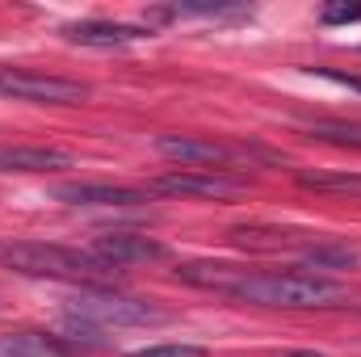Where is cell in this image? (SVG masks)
<instances>
[{
  "instance_id": "obj_20",
  "label": "cell",
  "mask_w": 361,
  "mask_h": 357,
  "mask_svg": "<svg viewBox=\"0 0 361 357\" xmlns=\"http://www.w3.org/2000/svg\"><path fill=\"white\" fill-rule=\"evenodd\" d=\"M286 357H324V353H315V349H294V353H286Z\"/></svg>"
},
{
  "instance_id": "obj_11",
  "label": "cell",
  "mask_w": 361,
  "mask_h": 357,
  "mask_svg": "<svg viewBox=\"0 0 361 357\" xmlns=\"http://www.w3.org/2000/svg\"><path fill=\"white\" fill-rule=\"evenodd\" d=\"M244 273L248 269L227 265V261H185V265H177V282L197 286V290H214V294H227L231 298V290L244 282Z\"/></svg>"
},
{
  "instance_id": "obj_1",
  "label": "cell",
  "mask_w": 361,
  "mask_h": 357,
  "mask_svg": "<svg viewBox=\"0 0 361 357\" xmlns=\"http://www.w3.org/2000/svg\"><path fill=\"white\" fill-rule=\"evenodd\" d=\"M0 269H13L21 277H51V282H80V286H105L118 277V269L101 257L42 244V240H0Z\"/></svg>"
},
{
  "instance_id": "obj_14",
  "label": "cell",
  "mask_w": 361,
  "mask_h": 357,
  "mask_svg": "<svg viewBox=\"0 0 361 357\" xmlns=\"http://www.w3.org/2000/svg\"><path fill=\"white\" fill-rule=\"evenodd\" d=\"M307 269H353L361 261V253L353 244H341V240H315L311 248L298 253Z\"/></svg>"
},
{
  "instance_id": "obj_8",
  "label": "cell",
  "mask_w": 361,
  "mask_h": 357,
  "mask_svg": "<svg viewBox=\"0 0 361 357\" xmlns=\"http://www.w3.org/2000/svg\"><path fill=\"white\" fill-rule=\"evenodd\" d=\"M92 257H101L105 265L114 269H126V265H147V261H164L169 248L152 236H139V231H105L97 236L89 248Z\"/></svg>"
},
{
  "instance_id": "obj_19",
  "label": "cell",
  "mask_w": 361,
  "mask_h": 357,
  "mask_svg": "<svg viewBox=\"0 0 361 357\" xmlns=\"http://www.w3.org/2000/svg\"><path fill=\"white\" fill-rule=\"evenodd\" d=\"M311 76H324V80H332V85H345V89L361 92V76H349V72H336V68H307Z\"/></svg>"
},
{
  "instance_id": "obj_9",
  "label": "cell",
  "mask_w": 361,
  "mask_h": 357,
  "mask_svg": "<svg viewBox=\"0 0 361 357\" xmlns=\"http://www.w3.org/2000/svg\"><path fill=\"white\" fill-rule=\"evenodd\" d=\"M227 240L244 253H290V248H311L319 236L302 231V227H273V223H235L227 231Z\"/></svg>"
},
{
  "instance_id": "obj_12",
  "label": "cell",
  "mask_w": 361,
  "mask_h": 357,
  "mask_svg": "<svg viewBox=\"0 0 361 357\" xmlns=\"http://www.w3.org/2000/svg\"><path fill=\"white\" fill-rule=\"evenodd\" d=\"M4 357H80V345L72 337H55V332H13L0 341Z\"/></svg>"
},
{
  "instance_id": "obj_5",
  "label": "cell",
  "mask_w": 361,
  "mask_h": 357,
  "mask_svg": "<svg viewBox=\"0 0 361 357\" xmlns=\"http://www.w3.org/2000/svg\"><path fill=\"white\" fill-rule=\"evenodd\" d=\"M85 80H68V76H47V72H30V68H0V97L8 101H34V105H80L89 97Z\"/></svg>"
},
{
  "instance_id": "obj_6",
  "label": "cell",
  "mask_w": 361,
  "mask_h": 357,
  "mask_svg": "<svg viewBox=\"0 0 361 357\" xmlns=\"http://www.w3.org/2000/svg\"><path fill=\"white\" fill-rule=\"evenodd\" d=\"M240 189H244L240 177L210 173V169H173L147 185V193H169V198H231Z\"/></svg>"
},
{
  "instance_id": "obj_4",
  "label": "cell",
  "mask_w": 361,
  "mask_h": 357,
  "mask_svg": "<svg viewBox=\"0 0 361 357\" xmlns=\"http://www.w3.org/2000/svg\"><path fill=\"white\" fill-rule=\"evenodd\" d=\"M156 152L164 160H177L180 169H210V173H231L244 169L252 160H277L261 147H244V143H223V139H202V135H160Z\"/></svg>"
},
{
  "instance_id": "obj_3",
  "label": "cell",
  "mask_w": 361,
  "mask_h": 357,
  "mask_svg": "<svg viewBox=\"0 0 361 357\" xmlns=\"http://www.w3.org/2000/svg\"><path fill=\"white\" fill-rule=\"evenodd\" d=\"M68 320L80 328H147V324H169V311L156 307L152 298H130V294H114L101 286H85L68 303Z\"/></svg>"
},
{
  "instance_id": "obj_13",
  "label": "cell",
  "mask_w": 361,
  "mask_h": 357,
  "mask_svg": "<svg viewBox=\"0 0 361 357\" xmlns=\"http://www.w3.org/2000/svg\"><path fill=\"white\" fill-rule=\"evenodd\" d=\"M72 169V156L59 147H0V173H51Z\"/></svg>"
},
{
  "instance_id": "obj_2",
  "label": "cell",
  "mask_w": 361,
  "mask_h": 357,
  "mask_svg": "<svg viewBox=\"0 0 361 357\" xmlns=\"http://www.w3.org/2000/svg\"><path fill=\"white\" fill-rule=\"evenodd\" d=\"M231 298L240 303H257V307H286V311H311V307H336L349 298V290L332 277L319 273H265V269H248L244 282L231 290Z\"/></svg>"
},
{
  "instance_id": "obj_7",
  "label": "cell",
  "mask_w": 361,
  "mask_h": 357,
  "mask_svg": "<svg viewBox=\"0 0 361 357\" xmlns=\"http://www.w3.org/2000/svg\"><path fill=\"white\" fill-rule=\"evenodd\" d=\"M55 202L63 206H101V210H122V206H143L147 189H130V185H105V181H63L51 189Z\"/></svg>"
},
{
  "instance_id": "obj_18",
  "label": "cell",
  "mask_w": 361,
  "mask_h": 357,
  "mask_svg": "<svg viewBox=\"0 0 361 357\" xmlns=\"http://www.w3.org/2000/svg\"><path fill=\"white\" fill-rule=\"evenodd\" d=\"M324 25H349V21H361V4H328L319 13Z\"/></svg>"
},
{
  "instance_id": "obj_10",
  "label": "cell",
  "mask_w": 361,
  "mask_h": 357,
  "mask_svg": "<svg viewBox=\"0 0 361 357\" xmlns=\"http://www.w3.org/2000/svg\"><path fill=\"white\" fill-rule=\"evenodd\" d=\"M72 42L80 47H97V51H114V47H130L139 38H147L139 25H126V21H76L63 30Z\"/></svg>"
},
{
  "instance_id": "obj_17",
  "label": "cell",
  "mask_w": 361,
  "mask_h": 357,
  "mask_svg": "<svg viewBox=\"0 0 361 357\" xmlns=\"http://www.w3.org/2000/svg\"><path fill=\"white\" fill-rule=\"evenodd\" d=\"M130 357H206L202 345H147V349H135Z\"/></svg>"
},
{
  "instance_id": "obj_15",
  "label": "cell",
  "mask_w": 361,
  "mask_h": 357,
  "mask_svg": "<svg viewBox=\"0 0 361 357\" xmlns=\"http://www.w3.org/2000/svg\"><path fill=\"white\" fill-rule=\"evenodd\" d=\"M298 185L302 189H315V193H349V198H361V173H298Z\"/></svg>"
},
{
  "instance_id": "obj_16",
  "label": "cell",
  "mask_w": 361,
  "mask_h": 357,
  "mask_svg": "<svg viewBox=\"0 0 361 357\" xmlns=\"http://www.w3.org/2000/svg\"><path fill=\"white\" fill-rule=\"evenodd\" d=\"M307 135L319 139V143H332V147H353V152H361V122H311Z\"/></svg>"
}]
</instances>
